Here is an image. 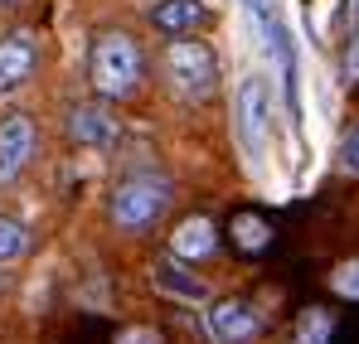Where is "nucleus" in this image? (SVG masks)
<instances>
[{"instance_id":"19","label":"nucleus","mask_w":359,"mask_h":344,"mask_svg":"<svg viewBox=\"0 0 359 344\" xmlns=\"http://www.w3.org/2000/svg\"><path fill=\"white\" fill-rule=\"evenodd\" d=\"M0 5H20V0H0Z\"/></svg>"},{"instance_id":"9","label":"nucleus","mask_w":359,"mask_h":344,"mask_svg":"<svg viewBox=\"0 0 359 344\" xmlns=\"http://www.w3.org/2000/svg\"><path fill=\"white\" fill-rule=\"evenodd\" d=\"M204 20H209L204 0H156V5H151V25L165 29V34H189V29L204 25Z\"/></svg>"},{"instance_id":"10","label":"nucleus","mask_w":359,"mask_h":344,"mask_svg":"<svg viewBox=\"0 0 359 344\" xmlns=\"http://www.w3.org/2000/svg\"><path fill=\"white\" fill-rule=\"evenodd\" d=\"M219 247V238H214V223L209 219H184L170 238V252H175L180 262H199V257H209Z\"/></svg>"},{"instance_id":"12","label":"nucleus","mask_w":359,"mask_h":344,"mask_svg":"<svg viewBox=\"0 0 359 344\" xmlns=\"http://www.w3.org/2000/svg\"><path fill=\"white\" fill-rule=\"evenodd\" d=\"M25 252H29V233H25V223L0 219V262H15V257H25Z\"/></svg>"},{"instance_id":"3","label":"nucleus","mask_w":359,"mask_h":344,"mask_svg":"<svg viewBox=\"0 0 359 344\" xmlns=\"http://www.w3.org/2000/svg\"><path fill=\"white\" fill-rule=\"evenodd\" d=\"M165 78L175 83V92L184 102H204L214 92V83H219V58L199 39H175L165 49Z\"/></svg>"},{"instance_id":"6","label":"nucleus","mask_w":359,"mask_h":344,"mask_svg":"<svg viewBox=\"0 0 359 344\" xmlns=\"http://www.w3.org/2000/svg\"><path fill=\"white\" fill-rule=\"evenodd\" d=\"M29 160H34V121L15 112L0 121V184L20 179Z\"/></svg>"},{"instance_id":"2","label":"nucleus","mask_w":359,"mask_h":344,"mask_svg":"<svg viewBox=\"0 0 359 344\" xmlns=\"http://www.w3.org/2000/svg\"><path fill=\"white\" fill-rule=\"evenodd\" d=\"M170 209V179L165 174H131L112 189V223L126 233H146Z\"/></svg>"},{"instance_id":"17","label":"nucleus","mask_w":359,"mask_h":344,"mask_svg":"<svg viewBox=\"0 0 359 344\" xmlns=\"http://www.w3.org/2000/svg\"><path fill=\"white\" fill-rule=\"evenodd\" d=\"M345 78L359 83V34H350V44H345Z\"/></svg>"},{"instance_id":"7","label":"nucleus","mask_w":359,"mask_h":344,"mask_svg":"<svg viewBox=\"0 0 359 344\" xmlns=\"http://www.w3.org/2000/svg\"><path fill=\"white\" fill-rule=\"evenodd\" d=\"M209 330L219 344H248L257 330H262V315L248 305V301H219L209 310Z\"/></svg>"},{"instance_id":"11","label":"nucleus","mask_w":359,"mask_h":344,"mask_svg":"<svg viewBox=\"0 0 359 344\" xmlns=\"http://www.w3.org/2000/svg\"><path fill=\"white\" fill-rule=\"evenodd\" d=\"M156 282L165 291H175V296H184V301H199V296H204V287H199L194 277H184L175 262H161V267H156Z\"/></svg>"},{"instance_id":"8","label":"nucleus","mask_w":359,"mask_h":344,"mask_svg":"<svg viewBox=\"0 0 359 344\" xmlns=\"http://www.w3.org/2000/svg\"><path fill=\"white\" fill-rule=\"evenodd\" d=\"M68 136H73L78 146H112V141H117V121H112L107 107H73Z\"/></svg>"},{"instance_id":"5","label":"nucleus","mask_w":359,"mask_h":344,"mask_svg":"<svg viewBox=\"0 0 359 344\" xmlns=\"http://www.w3.org/2000/svg\"><path fill=\"white\" fill-rule=\"evenodd\" d=\"M34 68H39V39L29 29L5 34L0 39V97L15 92V88H25L34 78Z\"/></svg>"},{"instance_id":"16","label":"nucleus","mask_w":359,"mask_h":344,"mask_svg":"<svg viewBox=\"0 0 359 344\" xmlns=\"http://www.w3.org/2000/svg\"><path fill=\"white\" fill-rule=\"evenodd\" d=\"M340 170H345V174H359V126L345 136V146H340Z\"/></svg>"},{"instance_id":"18","label":"nucleus","mask_w":359,"mask_h":344,"mask_svg":"<svg viewBox=\"0 0 359 344\" xmlns=\"http://www.w3.org/2000/svg\"><path fill=\"white\" fill-rule=\"evenodd\" d=\"M345 29L359 34V0H345Z\"/></svg>"},{"instance_id":"1","label":"nucleus","mask_w":359,"mask_h":344,"mask_svg":"<svg viewBox=\"0 0 359 344\" xmlns=\"http://www.w3.org/2000/svg\"><path fill=\"white\" fill-rule=\"evenodd\" d=\"M136 83H141V49H136V39L131 34H102L93 44V88H97V97L121 102V97L136 92Z\"/></svg>"},{"instance_id":"13","label":"nucleus","mask_w":359,"mask_h":344,"mask_svg":"<svg viewBox=\"0 0 359 344\" xmlns=\"http://www.w3.org/2000/svg\"><path fill=\"white\" fill-rule=\"evenodd\" d=\"M233 233H238V247H243V252H262V247H267V238H272L267 223H262V219H252V214H238V219H233Z\"/></svg>"},{"instance_id":"4","label":"nucleus","mask_w":359,"mask_h":344,"mask_svg":"<svg viewBox=\"0 0 359 344\" xmlns=\"http://www.w3.org/2000/svg\"><path fill=\"white\" fill-rule=\"evenodd\" d=\"M233 121H238V141L252 160H262L267 151V126H272V88L267 78H243L238 97H233Z\"/></svg>"},{"instance_id":"15","label":"nucleus","mask_w":359,"mask_h":344,"mask_svg":"<svg viewBox=\"0 0 359 344\" xmlns=\"http://www.w3.org/2000/svg\"><path fill=\"white\" fill-rule=\"evenodd\" d=\"M330 287L340 291V296H350V301H359V262H345V267L330 277Z\"/></svg>"},{"instance_id":"14","label":"nucleus","mask_w":359,"mask_h":344,"mask_svg":"<svg viewBox=\"0 0 359 344\" xmlns=\"http://www.w3.org/2000/svg\"><path fill=\"white\" fill-rule=\"evenodd\" d=\"M330 340V315L325 310H306V320H301L297 330V344H325Z\"/></svg>"}]
</instances>
